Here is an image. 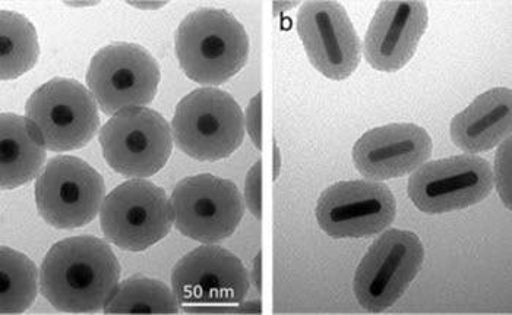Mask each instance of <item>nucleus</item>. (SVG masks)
<instances>
[{
  "label": "nucleus",
  "instance_id": "1",
  "mask_svg": "<svg viewBox=\"0 0 512 315\" xmlns=\"http://www.w3.org/2000/svg\"><path fill=\"white\" fill-rule=\"evenodd\" d=\"M120 279L110 245L96 236H74L53 245L40 267L41 295L62 313L91 314L109 304Z\"/></svg>",
  "mask_w": 512,
  "mask_h": 315
},
{
  "label": "nucleus",
  "instance_id": "13",
  "mask_svg": "<svg viewBox=\"0 0 512 315\" xmlns=\"http://www.w3.org/2000/svg\"><path fill=\"white\" fill-rule=\"evenodd\" d=\"M315 216L331 238H368L393 225L397 201L382 182H337L322 192Z\"/></svg>",
  "mask_w": 512,
  "mask_h": 315
},
{
  "label": "nucleus",
  "instance_id": "26",
  "mask_svg": "<svg viewBox=\"0 0 512 315\" xmlns=\"http://www.w3.org/2000/svg\"><path fill=\"white\" fill-rule=\"evenodd\" d=\"M274 154H276V159H274V162H276V178L278 175V162H280V157H278V150L277 148H274Z\"/></svg>",
  "mask_w": 512,
  "mask_h": 315
},
{
  "label": "nucleus",
  "instance_id": "10",
  "mask_svg": "<svg viewBox=\"0 0 512 315\" xmlns=\"http://www.w3.org/2000/svg\"><path fill=\"white\" fill-rule=\"evenodd\" d=\"M106 185L96 169L74 156H58L41 169L36 204L44 222L56 229H78L96 219Z\"/></svg>",
  "mask_w": 512,
  "mask_h": 315
},
{
  "label": "nucleus",
  "instance_id": "17",
  "mask_svg": "<svg viewBox=\"0 0 512 315\" xmlns=\"http://www.w3.org/2000/svg\"><path fill=\"white\" fill-rule=\"evenodd\" d=\"M512 93L496 87L480 94L451 121L453 143L469 154L485 153L510 137Z\"/></svg>",
  "mask_w": 512,
  "mask_h": 315
},
{
  "label": "nucleus",
  "instance_id": "14",
  "mask_svg": "<svg viewBox=\"0 0 512 315\" xmlns=\"http://www.w3.org/2000/svg\"><path fill=\"white\" fill-rule=\"evenodd\" d=\"M297 33L309 61L324 77L347 80L359 66L362 42L341 3H303L297 14Z\"/></svg>",
  "mask_w": 512,
  "mask_h": 315
},
{
  "label": "nucleus",
  "instance_id": "9",
  "mask_svg": "<svg viewBox=\"0 0 512 315\" xmlns=\"http://www.w3.org/2000/svg\"><path fill=\"white\" fill-rule=\"evenodd\" d=\"M170 204L176 229L202 244L230 238L245 214V200L236 184L210 173L182 179Z\"/></svg>",
  "mask_w": 512,
  "mask_h": 315
},
{
  "label": "nucleus",
  "instance_id": "22",
  "mask_svg": "<svg viewBox=\"0 0 512 315\" xmlns=\"http://www.w3.org/2000/svg\"><path fill=\"white\" fill-rule=\"evenodd\" d=\"M511 137L502 141L495 159L493 185L498 189L499 197L507 209H511Z\"/></svg>",
  "mask_w": 512,
  "mask_h": 315
},
{
  "label": "nucleus",
  "instance_id": "5",
  "mask_svg": "<svg viewBox=\"0 0 512 315\" xmlns=\"http://www.w3.org/2000/svg\"><path fill=\"white\" fill-rule=\"evenodd\" d=\"M100 225L107 241L120 250L145 251L172 231V204L163 188L145 179H132L104 198Z\"/></svg>",
  "mask_w": 512,
  "mask_h": 315
},
{
  "label": "nucleus",
  "instance_id": "21",
  "mask_svg": "<svg viewBox=\"0 0 512 315\" xmlns=\"http://www.w3.org/2000/svg\"><path fill=\"white\" fill-rule=\"evenodd\" d=\"M179 301L166 283L144 276L123 280L104 314H178Z\"/></svg>",
  "mask_w": 512,
  "mask_h": 315
},
{
  "label": "nucleus",
  "instance_id": "23",
  "mask_svg": "<svg viewBox=\"0 0 512 315\" xmlns=\"http://www.w3.org/2000/svg\"><path fill=\"white\" fill-rule=\"evenodd\" d=\"M262 162L258 160L254 166H252L251 170H249L248 175H246L245 182V204L248 207L249 211L256 217V219L261 220L262 217V200H261V192H262Z\"/></svg>",
  "mask_w": 512,
  "mask_h": 315
},
{
  "label": "nucleus",
  "instance_id": "6",
  "mask_svg": "<svg viewBox=\"0 0 512 315\" xmlns=\"http://www.w3.org/2000/svg\"><path fill=\"white\" fill-rule=\"evenodd\" d=\"M100 144L107 165L120 175L150 178L172 156L173 131L156 110L129 107L104 124Z\"/></svg>",
  "mask_w": 512,
  "mask_h": 315
},
{
  "label": "nucleus",
  "instance_id": "8",
  "mask_svg": "<svg viewBox=\"0 0 512 315\" xmlns=\"http://www.w3.org/2000/svg\"><path fill=\"white\" fill-rule=\"evenodd\" d=\"M161 80L160 65L144 47L115 43L103 47L91 59L87 84L106 115L129 107L150 105Z\"/></svg>",
  "mask_w": 512,
  "mask_h": 315
},
{
  "label": "nucleus",
  "instance_id": "24",
  "mask_svg": "<svg viewBox=\"0 0 512 315\" xmlns=\"http://www.w3.org/2000/svg\"><path fill=\"white\" fill-rule=\"evenodd\" d=\"M262 91H259L255 97H252L245 113V126L251 137L254 146L261 151L262 148Z\"/></svg>",
  "mask_w": 512,
  "mask_h": 315
},
{
  "label": "nucleus",
  "instance_id": "16",
  "mask_svg": "<svg viewBox=\"0 0 512 315\" xmlns=\"http://www.w3.org/2000/svg\"><path fill=\"white\" fill-rule=\"evenodd\" d=\"M428 6L419 0L381 2L365 37V58L376 71L407 65L428 28Z\"/></svg>",
  "mask_w": 512,
  "mask_h": 315
},
{
  "label": "nucleus",
  "instance_id": "12",
  "mask_svg": "<svg viewBox=\"0 0 512 315\" xmlns=\"http://www.w3.org/2000/svg\"><path fill=\"white\" fill-rule=\"evenodd\" d=\"M493 189V170L474 154L425 163L414 170L407 194L423 213L444 214L479 204Z\"/></svg>",
  "mask_w": 512,
  "mask_h": 315
},
{
  "label": "nucleus",
  "instance_id": "4",
  "mask_svg": "<svg viewBox=\"0 0 512 315\" xmlns=\"http://www.w3.org/2000/svg\"><path fill=\"white\" fill-rule=\"evenodd\" d=\"M25 118L55 153L87 146L100 126L99 107L77 80L53 78L37 88L25 106Z\"/></svg>",
  "mask_w": 512,
  "mask_h": 315
},
{
  "label": "nucleus",
  "instance_id": "3",
  "mask_svg": "<svg viewBox=\"0 0 512 315\" xmlns=\"http://www.w3.org/2000/svg\"><path fill=\"white\" fill-rule=\"evenodd\" d=\"M245 115L227 91L198 88L183 97L173 116V140L199 162L232 156L245 140Z\"/></svg>",
  "mask_w": 512,
  "mask_h": 315
},
{
  "label": "nucleus",
  "instance_id": "7",
  "mask_svg": "<svg viewBox=\"0 0 512 315\" xmlns=\"http://www.w3.org/2000/svg\"><path fill=\"white\" fill-rule=\"evenodd\" d=\"M425 248L416 233L390 229L369 247L357 267L353 291L368 313H382L406 294L422 269Z\"/></svg>",
  "mask_w": 512,
  "mask_h": 315
},
{
  "label": "nucleus",
  "instance_id": "25",
  "mask_svg": "<svg viewBox=\"0 0 512 315\" xmlns=\"http://www.w3.org/2000/svg\"><path fill=\"white\" fill-rule=\"evenodd\" d=\"M252 279H254L255 288L258 289L259 294H261L262 288V254L261 251L258 252L254 260V270H252Z\"/></svg>",
  "mask_w": 512,
  "mask_h": 315
},
{
  "label": "nucleus",
  "instance_id": "2",
  "mask_svg": "<svg viewBox=\"0 0 512 315\" xmlns=\"http://www.w3.org/2000/svg\"><path fill=\"white\" fill-rule=\"evenodd\" d=\"M176 55L189 80L221 85L248 63V33L226 9H197L180 22Z\"/></svg>",
  "mask_w": 512,
  "mask_h": 315
},
{
  "label": "nucleus",
  "instance_id": "19",
  "mask_svg": "<svg viewBox=\"0 0 512 315\" xmlns=\"http://www.w3.org/2000/svg\"><path fill=\"white\" fill-rule=\"evenodd\" d=\"M40 46L36 27L22 14L0 12V77L17 80L39 61Z\"/></svg>",
  "mask_w": 512,
  "mask_h": 315
},
{
  "label": "nucleus",
  "instance_id": "18",
  "mask_svg": "<svg viewBox=\"0 0 512 315\" xmlns=\"http://www.w3.org/2000/svg\"><path fill=\"white\" fill-rule=\"evenodd\" d=\"M40 135L27 118L15 113L0 115V187L15 189L40 175L46 162Z\"/></svg>",
  "mask_w": 512,
  "mask_h": 315
},
{
  "label": "nucleus",
  "instance_id": "11",
  "mask_svg": "<svg viewBox=\"0 0 512 315\" xmlns=\"http://www.w3.org/2000/svg\"><path fill=\"white\" fill-rule=\"evenodd\" d=\"M251 288L248 270L233 252L218 245L198 247L172 270V289L180 307H218L245 302Z\"/></svg>",
  "mask_w": 512,
  "mask_h": 315
},
{
  "label": "nucleus",
  "instance_id": "20",
  "mask_svg": "<svg viewBox=\"0 0 512 315\" xmlns=\"http://www.w3.org/2000/svg\"><path fill=\"white\" fill-rule=\"evenodd\" d=\"M36 264L12 248H0V314H24L39 292Z\"/></svg>",
  "mask_w": 512,
  "mask_h": 315
},
{
  "label": "nucleus",
  "instance_id": "15",
  "mask_svg": "<svg viewBox=\"0 0 512 315\" xmlns=\"http://www.w3.org/2000/svg\"><path fill=\"white\" fill-rule=\"evenodd\" d=\"M432 138L414 124L379 126L363 134L352 156L360 175L371 181L401 178L428 162Z\"/></svg>",
  "mask_w": 512,
  "mask_h": 315
}]
</instances>
